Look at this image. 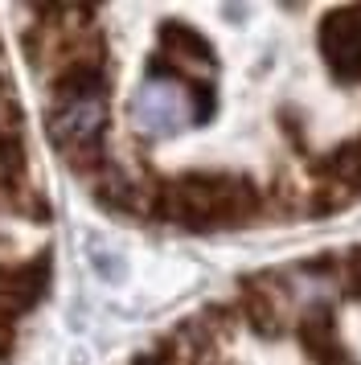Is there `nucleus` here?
<instances>
[{
    "label": "nucleus",
    "instance_id": "obj_13",
    "mask_svg": "<svg viewBox=\"0 0 361 365\" xmlns=\"http://www.w3.org/2000/svg\"><path fill=\"white\" fill-rule=\"evenodd\" d=\"M16 349V324L13 320H0V361H9Z\"/></svg>",
    "mask_w": 361,
    "mask_h": 365
},
{
    "label": "nucleus",
    "instance_id": "obj_9",
    "mask_svg": "<svg viewBox=\"0 0 361 365\" xmlns=\"http://www.w3.org/2000/svg\"><path fill=\"white\" fill-rule=\"evenodd\" d=\"M308 168L320 185L341 189L345 197H361V135L345 140L337 148H328L325 156H312Z\"/></svg>",
    "mask_w": 361,
    "mask_h": 365
},
{
    "label": "nucleus",
    "instance_id": "obj_8",
    "mask_svg": "<svg viewBox=\"0 0 361 365\" xmlns=\"http://www.w3.org/2000/svg\"><path fill=\"white\" fill-rule=\"evenodd\" d=\"M295 336H300L304 353L312 357V365H357L353 353L341 345L337 312H332V304H325V299L304 308V316L295 320Z\"/></svg>",
    "mask_w": 361,
    "mask_h": 365
},
{
    "label": "nucleus",
    "instance_id": "obj_6",
    "mask_svg": "<svg viewBox=\"0 0 361 365\" xmlns=\"http://www.w3.org/2000/svg\"><path fill=\"white\" fill-rule=\"evenodd\" d=\"M156 41H161L156 58L168 62V70L180 74V78H201L205 83V74L218 66V53H213L210 37L201 29H193V25H185V21H164Z\"/></svg>",
    "mask_w": 361,
    "mask_h": 365
},
{
    "label": "nucleus",
    "instance_id": "obj_3",
    "mask_svg": "<svg viewBox=\"0 0 361 365\" xmlns=\"http://www.w3.org/2000/svg\"><path fill=\"white\" fill-rule=\"evenodd\" d=\"M131 119H136V132L148 140L185 132L193 123V78H180L161 58H152L144 86L131 99Z\"/></svg>",
    "mask_w": 361,
    "mask_h": 365
},
{
    "label": "nucleus",
    "instance_id": "obj_10",
    "mask_svg": "<svg viewBox=\"0 0 361 365\" xmlns=\"http://www.w3.org/2000/svg\"><path fill=\"white\" fill-rule=\"evenodd\" d=\"M25 132V115H21V103L13 95V83L0 74V135Z\"/></svg>",
    "mask_w": 361,
    "mask_h": 365
},
{
    "label": "nucleus",
    "instance_id": "obj_11",
    "mask_svg": "<svg viewBox=\"0 0 361 365\" xmlns=\"http://www.w3.org/2000/svg\"><path fill=\"white\" fill-rule=\"evenodd\" d=\"M337 275H341L345 292H349L353 299H361V247H353L341 263H337Z\"/></svg>",
    "mask_w": 361,
    "mask_h": 365
},
{
    "label": "nucleus",
    "instance_id": "obj_7",
    "mask_svg": "<svg viewBox=\"0 0 361 365\" xmlns=\"http://www.w3.org/2000/svg\"><path fill=\"white\" fill-rule=\"evenodd\" d=\"M49 287V255H33L25 263L0 271V320L33 312Z\"/></svg>",
    "mask_w": 361,
    "mask_h": 365
},
{
    "label": "nucleus",
    "instance_id": "obj_2",
    "mask_svg": "<svg viewBox=\"0 0 361 365\" xmlns=\"http://www.w3.org/2000/svg\"><path fill=\"white\" fill-rule=\"evenodd\" d=\"M107 95H62L49 103L46 115V132L49 144L66 156V165L91 177L107 156H103V135H107Z\"/></svg>",
    "mask_w": 361,
    "mask_h": 365
},
{
    "label": "nucleus",
    "instance_id": "obj_12",
    "mask_svg": "<svg viewBox=\"0 0 361 365\" xmlns=\"http://www.w3.org/2000/svg\"><path fill=\"white\" fill-rule=\"evenodd\" d=\"M213 111H218V95H213L210 83L193 78V123H210Z\"/></svg>",
    "mask_w": 361,
    "mask_h": 365
},
{
    "label": "nucleus",
    "instance_id": "obj_1",
    "mask_svg": "<svg viewBox=\"0 0 361 365\" xmlns=\"http://www.w3.org/2000/svg\"><path fill=\"white\" fill-rule=\"evenodd\" d=\"M267 214V189L222 168H189L161 185L156 217L185 230H234Z\"/></svg>",
    "mask_w": 361,
    "mask_h": 365
},
{
    "label": "nucleus",
    "instance_id": "obj_5",
    "mask_svg": "<svg viewBox=\"0 0 361 365\" xmlns=\"http://www.w3.org/2000/svg\"><path fill=\"white\" fill-rule=\"evenodd\" d=\"M234 312H238V324H246L250 332H259L263 341H275L288 329V292L279 275H267V271H255V275H243L238 279V299H234Z\"/></svg>",
    "mask_w": 361,
    "mask_h": 365
},
{
    "label": "nucleus",
    "instance_id": "obj_4",
    "mask_svg": "<svg viewBox=\"0 0 361 365\" xmlns=\"http://www.w3.org/2000/svg\"><path fill=\"white\" fill-rule=\"evenodd\" d=\"M320 58H325L328 74L341 86L361 83V4H341L320 21L316 34Z\"/></svg>",
    "mask_w": 361,
    "mask_h": 365
},
{
    "label": "nucleus",
    "instance_id": "obj_14",
    "mask_svg": "<svg viewBox=\"0 0 361 365\" xmlns=\"http://www.w3.org/2000/svg\"><path fill=\"white\" fill-rule=\"evenodd\" d=\"M0 271H4V267H0Z\"/></svg>",
    "mask_w": 361,
    "mask_h": 365
}]
</instances>
